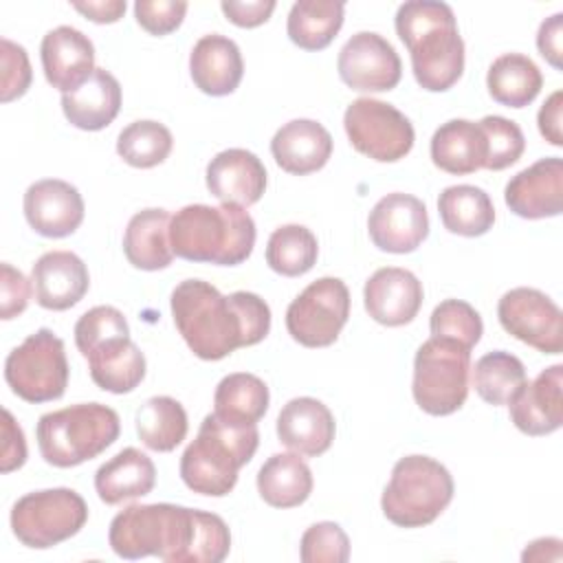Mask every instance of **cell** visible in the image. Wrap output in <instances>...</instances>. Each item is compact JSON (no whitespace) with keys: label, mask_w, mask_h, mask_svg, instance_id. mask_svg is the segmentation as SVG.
I'll use <instances>...</instances> for the list:
<instances>
[{"label":"cell","mask_w":563,"mask_h":563,"mask_svg":"<svg viewBox=\"0 0 563 563\" xmlns=\"http://www.w3.org/2000/svg\"><path fill=\"white\" fill-rule=\"evenodd\" d=\"M156 484L154 462L139 449L128 446L101 464L95 473V490L108 506L147 495Z\"/></svg>","instance_id":"27"},{"label":"cell","mask_w":563,"mask_h":563,"mask_svg":"<svg viewBox=\"0 0 563 563\" xmlns=\"http://www.w3.org/2000/svg\"><path fill=\"white\" fill-rule=\"evenodd\" d=\"M319 255L314 233L303 224L277 227L266 244V264L284 277H299L308 273Z\"/></svg>","instance_id":"38"},{"label":"cell","mask_w":563,"mask_h":563,"mask_svg":"<svg viewBox=\"0 0 563 563\" xmlns=\"http://www.w3.org/2000/svg\"><path fill=\"white\" fill-rule=\"evenodd\" d=\"M46 81L62 95L77 90L95 73V46L81 31L57 26L48 31L40 46Z\"/></svg>","instance_id":"21"},{"label":"cell","mask_w":563,"mask_h":563,"mask_svg":"<svg viewBox=\"0 0 563 563\" xmlns=\"http://www.w3.org/2000/svg\"><path fill=\"white\" fill-rule=\"evenodd\" d=\"M312 486V471L295 451L271 455L257 471V493L273 508L301 506Z\"/></svg>","instance_id":"30"},{"label":"cell","mask_w":563,"mask_h":563,"mask_svg":"<svg viewBox=\"0 0 563 563\" xmlns=\"http://www.w3.org/2000/svg\"><path fill=\"white\" fill-rule=\"evenodd\" d=\"M33 282L24 277L22 271L2 262L0 266V317L4 321L15 319L29 306Z\"/></svg>","instance_id":"47"},{"label":"cell","mask_w":563,"mask_h":563,"mask_svg":"<svg viewBox=\"0 0 563 563\" xmlns=\"http://www.w3.org/2000/svg\"><path fill=\"white\" fill-rule=\"evenodd\" d=\"M255 222L244 207L187 205L169 220L176 257L218 266H238L253 253Z\"/></svg>","instance_id":"3"},{"label":"cell","mask_w":563,"mask_h":563,"mask_svg":"<svg viewBox=\"0 0 563 563\" xmlns=\"http://www.w3.org/2000/svg\"><path fill=\"white\" fill-rule=\"evenodd\" d=\"M367 233L374 246L385 253H411L429 235L427 207L411 194H387L372 207Z\"/></svg>","instance_id":"15"},{"label":"cell","mask_w":563,"mask_h":563,"mask_svg":"<svg viewBox=\"0 0 563 563\" xmlns=\"http://www.w3.org/2000/svg\"><path fill=\"white\" fill-rule=\"evenodd\" d=\"M561 539L556 537H541L534 539L532 543H528V548L521 554V561H561L563 552H561Z\"/></svg>","instance_id":"53"},{"label":"cell","mask_w":563,"mask_h":563,"mask_svg":"<svg viewBox=\"0 0 563 563\" xmlns=\"http://www.w3.org/2000/svg\"><path fill=\"white\" fill-rule=\"evenodd\" d=\"M172 317L187 347L202 361H220L271 332L268 303L249 290L222 295L202 279H185L172 290Z\"/></svg>","instance_id":"1"},{"label":"cell","mask_w":563,"mask_h":563,"mask_svg":"<svg viewBox=\"0 0 563 563\" xmlns=\"http://www.w3.org/2000/svg\"><path fill=\"white\" fill-rule=\"evenodd\" d=\"M541 86L543 75L539 66L523 53L499 55L486 73L488 95L508 108L530 106L541 92Z\"/></svg>","instance_id":"33"},{"label":"cell","mask_w":563,"mask_h":563,"mask_svg":"<svg viewBox=\"0 0 563 563\" xmlns=\"http://www.w3.org/2000/svg\"><path fill=\"white\" fill-rule=\"evenodd\" d=\"M363 299L367 314L376 323L398 328L416 319L424 299V290L411 271L385 266L365 282Z\"/></svg>","instance_id":"18"},{"label":"cell","mask_w":563,"mask_h":563,"mask_svg":"<svg viewBox=\"0 0 563 563\" xmlns=\"http://www.w3.org/2000/svg\"><path fill=\"white\" fill-rule=\"evenodd\" d=\"M35 301L46 310H68L84 299L90 275L73 251H48L31 268Z\"/></svg>","instance_id":"22"},{"label":"cell","mask_w":563,"mask_h":563,"mask_svg":"<svg viewBox=\"0 0 563 563\" xmlns=\"http://www.w3.org/2000/svg\"><path fill=\"white\" fill-rule=\"evenodd\" d=\"M207 189L222 205L251 207L266 191V167L249 150L229 147L218 152L207 165Z\"/></svg>","instance_id":"19"},{"label":"cell","mask_w":563,"mask_h":563,"mask_svg":"<svg viewBox=\"0 0 563 563\" xmlns=\"http://www.w3.org/2000/svg\"><path fill=\"white\" fill-rule=\"evenodd\" d=\"M68 358L64 341L48 328L29 334L4 361V378L11 391L33 405L64 396L68 387Z\"/></svg>","instance_id":"9"},{"label":"cell","mask_w":563,"mask_h":563,"mask_svg":"<svg viewBox=\"0 0 563 563\" xmlns=\"http://www.w3.org/2000/svg\"><path fill=\"white\" fill-rule=\"evenodd\" d=\"M125 0H99V2H73V9L97 24L119 22L125 13Z\"/></svg>","instance_id":"52"},{"label":"cell","mask_w":563,"mask_h":563,"mask_svg":"<svg viewBox=\"0 0 563 563\" xmlns=\"http://www.w3.org/2000/svg\"><path fill=\"white\" fill-rule=\"evenodd\" d=\"M471 380L477 396L484 402L499 407V405H508L528 378H526L523 363L515 354L495 350L477 358Z\"/></svg>","instance_id":"37"},{"label":"cell","mask_w":563,"mask_h":563,"mask_svg":"<svg viewBox=\"0 0 563 563\" xmlns=\"http://www.w3.org/2000/svg\"><path fill=\"white\" fill-rule=\"evenodd\" d=\"M396 33L411 55L418 86L444 92L464 70V42L453 9L438 0H409L396 11Z\"/></svg>","instance_id":"2"},{"label":"cell","mask_w":563,"mask_h":563,"mask_svg":"<svg viewBox=\"0 0 563 563\" xmlns=\"http://www.w3.org/2000/svg\"><path fill=\"white\" fill-rule=\"evenodd\" d=\"M92 383L110 394H130L145 378V356L128 336L86 356Z\"/></svg>","instance_id":"31"},{"label":"cell","mask_w":563,"mask_h":563,"mask_svg":"<svg viewBox=\"0 0 563 563\" xmlns=\"http://www.w3.org/2000/svg\"><path fill=\"white\" fill-rule=\"evenodd\" d=\"M88 521V506L73 488L26 493L11 508L15 539L33 550L53 548L75 537Z\"/></svg>","instance_id":"10"},{"label":"cell","mask_w":563,"mask_h":563,"mask_svg":"<svg viewBox=\"0 0 563 563\" xmlns=\"http://www.w3.org/2000/svg\"><path fill=\"white\" fill-rule=\"evenodd\" d=\"M431 336L455 341L468 350H473L484 332V323L479 312L462 301V299H444L438 303L429 319Z\"/></svg>","instance_id":"40"},{"label":"cell","mask_w":563,"mask_h":563,"mask_svg":"<svg viewBox=\"0 0 563 563\" xmlns=\"http://www.w3.org/2000/svg\"><path fill=\"white\" fill-rule=\"evenodd\" d=\"M453 477L444 464L429 455H405L383 490V515L400 528L433 523L453 499Z\"/></svg>","instance_id":"7"},{"label":"cell","mask_w":563,"mask_h":563,"mask_svg":"<svg viewBox=\"0 0 563 563\" xmlns=\"http://www.w3.org/2000/svg\"><path fill=\"white\" fill-rule=\"evenodd\" d=\"M563 365H550L508 402L512 424L526 435H548L563 424Z\"/></svg>","instance_id":"20"},{"label":"cell","mask_w":563,"mask_h":563,"mask_svg":"<svg viewBox=\"0 0 563 563\" xmlns=\"http://www.w3.org/2000/svg\"><path fill=\"white\" fill-rule=\"evenodd\" d=\"M189 73L200 92L211 97L231 95L244 75L242 53L227 35H202L191 48Z\"/></svg>","instance_id":"24"},{"label":"cell","mask_w":563,"mask_h":563,"mask_svg":"<svg viewBox=\"0 0 563 563\" xmlns=\"http://www.w3.org/2000/svg\"><path fill=\"white\" fill-rule=\"evenodd\" d=\"M194 534V508L176 504H134L123 508L108 530V543L121 559L158 556L183 563Z\"/></svg>","instance_id":"5"},{"label":"cell","mask_w":563,"mask_h":563,"mask_svg":"<svg viewBox=\"0 0 563 563\" xmlns=\"http://www.w3.org/2000/svg\"><path fill=\"white\" fill-rule=\"evenodd\" d=\"M268 387L266 383L249 372H235L224 376L213 394V413L224 420L257 424L268 411Z\"/></svg>","instance_id":"36"},{"label":"cell","mask_w":563,"mask_h":563,"mask_svg":"<svg viewBox=\"0 0 563 563\" xmlns=\"http://www.w3.org/2000/svg\"><path fill=\"white\" fill-rule=\"evenodd\" d=\"M303 563H345L350 559V539L334 521L312 523L299 543Z\"/></svg>","instance_id":"44"},{"label":"cell","mask_w":563,"mask_h":563,"mask_svg":"<svg viewBox=\"0 0 563 563\" xmlns=\"http://www.w3.org/2000/svg\"><path fill=\"white\" fill-rule=\"evenodd\" d=\"M26 462V440L22 427L15 422L9 409H2V455L0 471L11 473Z\"/></svg>","instance_id":"48"},{"label":"cell","mask_w":563,"mask_h":563,"mask_svg":"<svg viewBox=\"0 0 563 563\" xmlns=\"http://www.w3.org/2000/svg\"><path fill=\"white\" fill-rule=\"evenodd\" d=\"M187 2L183 0H136L134 15L141 29L150 35H167L176 31L187 13Z\"/></svg>","instance_id":"46"},{"label":"cell","mask_w":563,"mask_h":563,"mask_svg":"<svg viewBox=\"0 0 563 563\" xmlns=\"http://www.w3.org/2000/svg\"><path fill=\"white\" fill-rule=\"evenodd\" d=\"M271 154L284 172L306 176L319 172L330 161L332 136L319 121L292 119L275 132Z\"/></svg>","instance_id":"25"},{"label":"cell","mask_w":563,"mask_h":563,"mask_svg":"<svg viewBox=\"0 0 563 563\" xmlns=\"http://www.w3.org/2000/svg\"><path fill=\"white\" fill-rule=\"evenodd\" d=\"M497 319L521 343L543 354H561L563 314L545 292L528 286L504 292L497 303Z\"/></svg>","instance_id":"13"},{"label":"cell","mask_w":563,"mask_h":563,"mask_svg":"<svg viewBox=\"0 0 563 563\" xmlns=\"http://www.w3.org/2000/svg\"><path fill=\"white\" fill-rule=\"evenodd\" d=\"M231 550V532L222 517L194 508V534L183 563H220Z\"/></svg>","instance_id":"43"},{"label":"cell","mask_w":563,"mask_h":563,"mask_svg":"<svg viewBox=\"0 0 563 563\" xmlns=\"http://www.w3.org/2000/svg\"><path fill=\"white\" fill-rule=\"evenodd\" d=\"M125 336H130V325L123 312L114 306H95L75 323V345L84 356L110 341Z\"/></svg>","instance_id":"41"},{"label":"cell","mask_w":563,"mask_h":563,"mask_svg":"<svg viewBox=\"0 0 563 563\" xmlns=\"http://www.w3.org/2000/svg\"><path fill=\"white\" fill-rule=\"evenodd\" d=\"M121 431L119 413L101 402H79L37 420L35 438L44 462L57 468L84 464L103 453Z\"/></svg>","instance_id":"6"},{"label":"cell","mask_w":563,"mask_h":563,"mask_svg":"<svg viewBox=\"0 0 563 563\" xmlns=\"http://www.w3.org/2000/svg\"><path fill=\"white\" fill-rule=\"evenodd\" d=\"M84 198L79 189L59 178L29 185L24 194V218L44 238H66L84 222Z\"/></svg>","instance_id":"17"},{"label":"cell","mask_w":563,"mask_h":563,"mask_svg":"<svg viewBox=\"0 0 563 563\" xmlns=\"http://www.w3.org/2000/svg\"><path fill=\"white\" fill-rule=\"evenodd\" d=\"M220 9L227 15V20L235 26L253 29L271 18V13L275 11V0H222Z\"/></svg>","instance_id":"49"},{"label":"cell","mask_w":563,"mask_h":563,"mask_svg":"<svg viewBox=\"0 0 563 563\" xmlns=\"http://www.w3.org/2000/svg\"><path fill=\"white\" fill-rule=\"evenodd\" d=\"M504 200L515 216L526 220L559 216L563 211V161L548 156L521 169L508 180Z\"/></svg>","instance_id":"16"},{"label":"cell","mask_w":563,"mask_h":563,"mask_svg":"<svg viewBox=\"0 0 563 563\" xmlns=\"http://www.w3.org/2000/svg\"><path fill=\"white\" fill-rule=\"evenodd\" d=\"M350 317V290L339 277L306 286L286 310V330L303 347L332 345Z\"/></svg>","instance_id":"12"},{"label":"cell","mask_w":563,"mask_h":563,"mask_svg":"<svg viewBox=\"0 0 563 563\" xmlns=\"http://www.w3.org/2000/svg\"><path fill=\"white\" fill-rule=\"evenodd\" d=\"M141 442L158 453L174 451L187 435L189 422L185 407L172 396L147 398L134 416Z\"/></svg>","instance_id":"35"},{"label":"cell","mask_w":563,"mask_h":563,"mask_svg":"<svg viewBox=\"0 0 563 563\" xmlns=\"http://www.w3.org/2000/svg\"><path fill=\"white\" fill-rule=\"evenodd\" d=\"M345 4L334 0H299L290 7L286 31L292 44L303 51L330 46L343 26Z\"/></svg>","instance_id":"34"},{"label":"cell","mask_w":563,"mask_h":563,"mask_svg":"<svg viewBox=\"0 0 563 563\" xmlns=\"http://www.w3.org/2000/svg\"><path fill=\"white\" fill-rule=\"evenodd\" d=\"M563 13H554L545 18L537 33V48L541 57L556 70H561V55H563Z\"/></svg>","instance_id":"50"},{"label":"cell","mask_w":563,"mask_h":563,"mask_svg":"<svg viewBox=\"0 0 563 563\" xmlns=\"http://www.w3.org/2000/svg\"><path fill=\"white\" fill-rule=\"evenodd\" d=\"M479 128L488 147L484 169L501 172L521 158L526 150V136L515 121L499 114H488L479 121Z\"/></svg>","instance_id":"42"},{"label":"cell","mask_w":563,"mask_h":563,"mask_svg":"<svg viewBox=\"0 0 563 563\" xmlns=\"http://www.w3.org/2000/svg\"><path fill=\"white\" fill-rule=\"evenodd\" d=\"M471 350L431 336L413 358V400L429 416H449L457 411L468 396Z\"/></svg>","instance_id":"8"},{"label":"cell","mask_w":563,"mask_h":563,"mask_svg":"<svg viewBox=\"0 0 563 563\" xmlns=\"http://www.w3.org/2000/svg\"><path fill=\"white\" fill-rule=\"evenodd\" d=\"M172 132L152 119L134 121L119 132L117 154L132 167L150 169L161 165L172 152Z\"/></svg>","instance_id":"39"},{"label":"cell","mask_w":563,"mask_h":563,"mask_svg":"<svg viewBox=\"0 0 563 563\" xmlns=\"http://www.w3.org/2000/svg\"><path fill=\"white\" fill-rule=\"evenodd\" d=\"M561 110H563V92L554 90L545 103L541 106L539 114H537V123H539V132L541 136L554 145L561 147L563 145V132H561Z\"/></svg>","instance_id":"51"},{"label":"cell","mask_w":563,"mask_h":563,"mask_svg":"<svg viewBox=\"0 0 563 563\" xmlns=\"http://www.w3.org/2000/svg\"><path fill=\"white\" fill-rule=\"evenodd\" d=\"M343 128L352 147L378 163L405 158L416 141L411 121L391 103L380 99H354L345 114Z\"/></svg>","instance_id":"11"},{"label":"cell","mask_w":563,"mask_h":563,"mask_svg":"<svg viewBox=\"0 0 563 563\" xmlns=\"http://www.w3.org/2000/svg\"><path fill=\"white\" fill-rule=\"evenodd\" d=\"M486 154V136L479 123L466 119H451L431 136V161L446 174H473L484 167Z\"/></svg>","instance_id":"28"},{"label":"cell","mask_w":563,"mask_h":563,"mask_svg":"<svg viewBox=\"0 0 563 563\" xmlns=\"http://www.w3.org/2000/svg\"><path fill=\"white\" fill-rule=\"evenodd\" d=\"M341 81L358 92H385L398 86L402 62L396 48L374 31L354 33L339 51Z\"/></svg>","instance_id":"14"},{"label":"cell","mask_w":563,"mask_h":563,"mask_svg":"<svg viewBox=\"0 0 563 563\" xmlns=\"http://www.w3.org/2000/svg\"><path fill=\"white\" fill-rule=\"evenodd\" d=\"M0 64H2V92L0 99L2 103H9L13 99H20L33 79L31 62L24 51V46L2 37L0 40Z\"/></svg>","instance_id":"45"},{"label":"cell","mask_w":563,"mask_h":563,"mask_svg":"<svg viewBox=\"0 0 563 563\" xmlns=\"http://www.w3.org/2000/svg\"><path fill=\"white\" fill-rule=\"evenodd\" d=\"M62 110L68 123L79 130H103L121 110V84L106 68H95L88 81L77 90L62 95Z\"/></svg>","instance_id":"26"},{"label":"cell","mask_w":563,"mask_h":563,"mask_svg":"<svg viewBox=\"0 0 563 563\" xmlns=\"http://www.w3.org/2000/svg\"><path fill=\"white\" fill-rule=\"evenodd\" d=\"M438 211L444 229L464 238H479L495 224L490 196L475 185H451L438 198Z\"/></svg>","instance_id":"32"},{"label":"cell","mask_w":563,"mask_h":563,"mask_svg":"<svg viewBox=\"0 0 563 563\" xmlns=\"http://www.w3.org/2000/svg\"><path fill=\"white\" fill-rule=\"evenodd\" d=\"M169 220V213L156 207L143 209L130 218L123 233V253L134 268L161 271L172 264Z\"/></svg>","instance_id":"29"},{"label":"cell","mask_w":563,"mask_h":563,"mask_svg":"<svg viewBox=\"0 0 563 563\" xmlns=\"http://www.w3.org/2000/svg\"><path fill=\"white\" fill-rule=\"evenodd\" d=\"M334 416L317 398L299 396L288 400L277 416V438L290 451L317 457L325 453L334 440Z\"/></svg>","instance_id":"23"},{"label":"cell","mask_w":563,"mask_h":563,"mask_svg":"<svg viewBox=\"0 0 563 563\" xmlns=\"http://www.w3.org/2000/svg\"><path fill=\"white\" fill-rule=\"evenodd\" d=\"M257 424H242L205 416L198 435L187 444L180 457V477L198 495L224 497L238 484V473L257 451Z\"/></svg>","instance_id":"4"}]
</instances>
